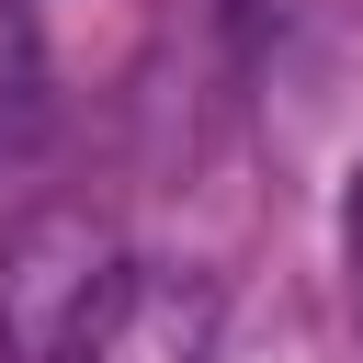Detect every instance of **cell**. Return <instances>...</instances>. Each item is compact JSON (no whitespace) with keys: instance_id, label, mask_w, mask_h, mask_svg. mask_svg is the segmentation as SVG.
<instances>
[{"instance_id":"6da1fadb","label":"cell","mask_w":363,"mask_h":363,"mask_svg":"<svg viewBox=\"0 0 363 363\" xmlns=\"http://www.w3.org/2000/svg\"><path fill=\"white\" fill-rule=\"evenodd\" d=\"M136 295V250L91 204H34L0 238V363H79Z\"/></svg>"},{"instance_id":"7a4b0ae2","label":"cell","mask_w":363,"mask_h":363,"mask_svg":"<svg viewBox=\"0 0 363 363\" xmlns=\"http://www.w3.org/2000/svg\"><path fill=\"white\" fill-rule=\"evenodd\" d=\"M79 363H216V284L204 272H170V261H136L125 318Z\"/></svg>"},{"instance_id":"3957f363","label":"cell","mask_w":363,"mask_h":363,"mask_svg":"<svg viewBox=\"0 0 363 363\" xmlns=\"http://www.w3.org/2000/svg\"><path fill=\"white\" fill-rule=\"evenodd\" d=\"M45 136V34H34V0H0V147H34Z\"/></svg>"},{"instance_id":"277c9868","label":"cell","mask_w":363,"mask_h":363,"mask_svg":"<svg viewBox=\"0 0 363 363\" xmlns=\"http://www.w3.org/2000/svg\"><path fill=\"white\" fill-rule=\"evenodd\" d=\"M340 261H352V318H363V170H352V216H340Z\"/></svg>"}]
</instances>
